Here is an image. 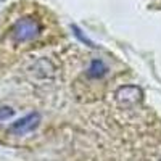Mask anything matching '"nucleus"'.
<instances>
[{"label": "nucleus", "mask_w": 161, "mask_h": 161, "mask_svg": "<svg viewBox=\"0 0 161 161\" xmlns=\"http://www.w3.org/2000/svg\"><path fill=\"white\" fill-rule=\"evenodd\" d=\"M40 31H42V24L39 23V19L32 16H26L15 23V26L11 29V36L18 44H23V42L34 40L40 34Z\"/></svg>", "instance_id": "f257e3e1"}, {"label": "nucleus", "mask_w": 161, "mask_h": 161, "mask_svg": "<svg viewBox=\"0 0 161 161\" xmlns=\"http://www.w3.org/2000/svg\"><path fill=\"white\" fill-rule=\"evenodd\" d=\"M114 97L121 106H132L142 100V90L137 86H123L116 90Z\"/></svg>", "instance_id": "f03ea898"}, {"label": "nucleus", "mask_w": 161, "mask_h": 161, "mask_svg": "<svg viewBox=\"0 0 161 161\" xmlns=\"http://www.w3.org/2000/svg\"><path fill=\"white\" fill-rule=\"evenodd\" d=\"M40 123V114L39 113H31L28 116H24L21 119H18L16 123H13L10 126V132L16 134V136H24L31 130H34Z\"/></svg>", "instance_id": "7ed1b4c3"}, {"label": "nucleus", "mask_w": 161, "mask_h": 161, "mask_svg": "<svg viewBox=\"0 0 161 161\" xmlns=\"http://www.w3.org/2000/svg\"><path fill=\"white\" fill-rule=\"evenodd\" d=\"M106 73H108V68H106V64L103 63V60H93L89 66V69H87V76L90 79H100Z\"/></svg>", "instance_id": "20e7f679"}, {"label": "nucleus", "mask_w": 161, "mask_h": 161, "mask_svg": "<svg viewBox=\"0 0 161 161\" xmlns=\"http://www.w3.org/2000/svg\"><path fill=\"white\" fill-rule=\"evenodd\" d=\"M13 114H15V110H11L10 106H3V108H0V123L8 118H11Z\"/></svg>", "instance_id": "39448f33"}, {"label": "nucleus", "mask_w": 161, "mask_h": 161, "mask_svg": "<svg viewBox=\"0 0 161 161\" xmlns=\"http://www.w3.org/2000/svg\"><path fill=\"white\" fill-rule=\"evenodd\" d=\"M0 2H2V0H0Z\"/></svg>", "instance_id": "423d86ee"}]
</instances>
